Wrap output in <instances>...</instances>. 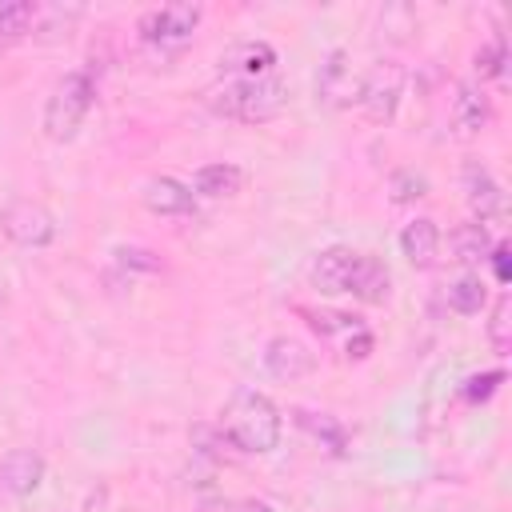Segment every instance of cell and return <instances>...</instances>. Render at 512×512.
<instances>
[{"label": "cell", "instance_id": "obj_1", "mask_svg": "<svg viewBox=\"0 0 512 512\" xmlns=\"http://www.w3.org/2000/svg\"><path fill=\"white\" fill-rule=\"evenodd\" d=\"M220 436L248 456H264L284 436V416L272 404V396L256 388H236L220 408Z\"/></svg>", "mask_w": 512, "mask_h": 512}, {"label": "cell", "instance_id": "obj_2", "mask_svg": "<svg viewBox=\"0 0 512 512\" xmlns=\"http://www.w3.org/2000/svg\"><path fill=\"white\" fill-rule=\"evenodd\" d=\"M284 104H288V84L272 72L224 80L220 88L208 92V108L224 120H236V124H268L284 112Z\"/></svg>", "mask_w": 512, "mask_h": 512}, {"label": "cell", "instance_id": "obj_3", "mask_svg": "<svg viewBox=\"0 0 512 512\" xmlns=\"http://www.w3.org/2000/svg\"><path fill=\"white\" fill-rule=\"evenodd\" d=\"M92 104H96V80H92V72H84V68L64 72V76L52 84V92H48V100H44V112H40L44 136H48L52 144H68V140L80 132V124H84V116L92 112Z\"/></svg>", "mask_w": 512, "mask_h": 512}, {"label": "cell", "instance_id": "obj_4", "mask_svg": "<svg viewBox=\"0 0 512 512\" xmlns=\"http://www.w3.org/2000/svg\"><path fill=\"white\" fill-rule=\"evenodd\" d=\"M200 20H204V8L200 4H160V8H148L136 20V32L152 48H180V44L192 40V32L200 28Z\"/></svg>", "mask_w": 512, "mask_h": 512}, {"label": "cell", "instance_id": "obj_5", "mask_svg": "<svg viewBox=\"0 0 512 512\" xmlns=\"http://www.w3.org/2000/svg\"><path fill=\"white\" fill-rule=\"evenodd\" d=\"M404 100V68L396 60H376L364 76H360V96L356 104L364 108V116L372 124H388L400 112Z\"/></svg>", "mask_w": 512, "mask_h": 512}, {"label": "cell", "instance_id": "obj_6", "mask_svg": "<svg viewBox=\"0 0 512 512\" xmlns=\"http://www.w3.org/2000/svg\"><path fill=\"white\" fill-rule=\"evenodd\" d=\"M312 92H316V104L320 108H352L356 96H360V76L352 68V52L348 48H328L320 68H316V80H312Z\"/></svg>", "mask_w": 512, "mask_h": 512}, {"label": "cell", "instance_id": "obj_7", "mask_svg": "<svg viewBox=\"0 0 512 512\" xmlns=\"http://www.w3.org/2000/svg\"><path fill=\"white\" fill-rule=\"evenodd\" d=\"M460 184H464V200H468L476 224L488 228V224H500V220H504L508 196H504V184L492 176V168H488L484 160H464Z\"/></svg>", "mask_w": 512, "mask_h": 512}, {"label": "cell", "instance_id": "obj_8", "mask_svg": "<svg viewBox=\"0 0 512 512\" xmlns=\"http://www.w3.org/2000/svg\"><path fill=\"white\" fill-rule=\"evenodd\" d=\"M0 232L16 248H48L56 240V216L40 200H12L0 212Z\"/></svg>", "mask_w": 512, "mask_h": 512}, {"label": "cell", "instance_id": "obj_9", "mask_svg": "<svg viewBox=\"0 0 512 512\" xmlns=\"http://www.w3.org/2000/svg\"><path fill=\"white\" fill-rule=\"evenodd\" d=\"M356 264H360V252H356V248H348V244H328V248H320V252L312 256V264H308V284H312L320 296H340V292H348Z\"/></svg>", "mask_w": 512, "mask_h": 512}, {"label": "cell", "instance_id": "obj_10", "mask_svg": "<svg viewBox=\"0 0 512 512\" xmlns=\"http://www.w3.org/2000/svg\"><path fill=\"white\" fill-rule=\"evenodd\" d=\"M260 360H264V372H268V376L288 380V384L316 372V352H312L304 340H296V336H272V340L264 344Z\"/></svg>", "mask_w": 512, "mask_h": 512}, {"label": "cell", "instance_id": "obj_11", "mask_svg": "<svg viewBox=\"0 0 512 512\" xmlns=\"http://www.w3.org/2000/svg\"><path fill=\"white\" fill-rule=\"evenodd\" d=\"M48 476V464L36 448H8L0 460V488L12 496H32Z\"/></svg>", "mask_w": 512, "mask_h": 512}, {"label": "cell", "instance_id": "obj_12", "mask_svg": "<svg viewBox=\"0 0 512 512\" xmlns=\"http://www.w3.org/2000/svg\"><path fill=\"white\" fill-rule=\"evenodd\" d=\"M452 124L464 136H480L492 124V96L476 80H460L452 92Z\"/></svg>", "mask_w": 512, "mask_h": 512}, {"label": "cell", "instance_id": "obj_13", "mask_svg": "<svg viewBox=\"0 0 512 512\" xmlns=\"http://www.w3.org/2000/svg\"><path fill=\"white\" fill-rule=\"evenodd\" d=\"M140 200H144V208H148L152 216H168V220H180V216H192V212H196L192 188H188L184 180H176V176H152V180L144 184Z\"/></svg>", "mask_w": 512, "mask_h": 512}, {"label": "cell", "instance_id": "obj_14", "mask_svg": "<svg viewBox=\"0 0 512 512\" xmlns=\"http://www.w3.org/2000/svg\"><path fill=\"white\" fill-rule=\"evenodd\" d=\"M440 244H444V236H440L432 216H416V220H408L400 228V256L412 268H432L436 256H440Z\"/></svg>", "mask_w": 512, "mask_h": 512}, {"label": "cell", "instance_id": "obj_15", "mask_svg": "<svg viewBox=\"0 0 512 512\" xmlns=\"http://www.w3.org/2000/svg\"><path fill=\"white\" fill-rule=\"evenodd\" d=\"M192 196L196 200H228L244 188V168L232 164V160H216V164H204L192 172Z\"/></svg>", "mask_w": 512, "mask_h": 512}, {"label": "cell", "instance_id": "obj_16", "mask_svg": "<svg viewBox=\"0 0 512 512\" xmlns=\"http://www.w3.org/2000/svg\"><path fill=\"white\" fill-rule=\"evenodd\" d=\"M276 64V48L268 40H240L220 56V72H228L232 80L240 76H268Z\"/></svg>", "mask_w": 512, "mask_h": 512}, {"label": "cell", "instance_id": "obj_17", "mask_svg": "<svg viewBox=\"0 0 512 512\" xmlns=\"http://www.w3.org/2000/svg\"><path fill=\"white\" fill-rule=\"evenodd\" d=\"M348 292H352L360 304H384V300L392 296V268H388L380 256L360 252V264H356V272H352Z\"/></svg>", "mask_w": 512, "mask_h": 512}, {"label": "cell", "instance_id": "obj_18", "mask_svg": "<svg viewBox=\"0 0 512 512\" xmlns=\"http://www.w3.org/2000/svg\"><path fill=\"white\" fill-rule=\"evenodd\" d=\"M492 232L484 228V224H476V220H464V224H456L452 232H448V248H452V260L456 264H464L468 272L472 268H480L484 260H488V252H492Z\"/></svg>", "mask_w": 512, "mask_h": 512}, {"label": "cell", "instance_id": "obj_19", "mask_svg": "<svg viewBox=\"0 0 512 512\" xmlns=\"http://www.w3.org/2000/svg\"><path fill=\"white\" fill-rule=\"evenodd\" d=\"M296 416V424H300V432H308L324 452H332V456H344V448H348V428L332 416V412H312V408H296L292 412Z\"/></svg>", "mask_w": 512, "mask_h": 512}, {"label": "cell", "instance_id": "obj_20", "mask_svg": "<svg viewBox=\"0 0 512 512\" xmlns=\"http://www.w3.org/2000/svg\"><path fill=\"white\" fill-rule=\"evenodd\" d=\"M444 300H448V308H452L456 316H476V312H484V304H488V284H484L480 272H460L456 280H448Z\"/></svg>", "mask_w": 512, "mask_h": 512}, {"label": "cell", "instance_id": "obj_21", "mask_svg": "<svg viewBox=\"0 0 512 512\" xmlns=\"http://www.w3.org/2000/svg\"><path fill=\"white\" fill-rule=\"evenodd\" d=\"M472 80L476 84H504V76H508V40L496 32V36H488L480 48H476V56H472Z\"/></svg>", "mask_w": 512, "mask_h": 512}, {"label": "cell", "instance_id": "obj_22", "mask_svg": "<svg viewBox=\"0 0 512 512\" xmlns=\"http://www.w3.org/2000/svg\"><path fill=\"white\" fill-rule=\"evenodd\" d=\"M36 20H40V8L32 0H8V4H0V48L24 40L36 28Z\"/></svg>", "mask_w": 512, "mask_h": 512}, {"label": "cell", "instance_id": "obj_23", "mask_svg": "<svg viewBox=\"0 0 512 512\" xmlns=\"http://www.w3.org/2000/svg\"><path fill=\"white\" fill-rule=\"evenodd\" d=\"M488 344H492V352H496L500 360H504L508 348H512V300H508V292H500L496 304H492V316H488Z\"/></svg>", "mask_w": 512, "mask_h": 512}, {"label": "cell", "instance_id": "obj_24", "mask_svg": "<svg viewBox=\"0 0 512 512\" xmlns=\"http://www.w3.org/2000/svg\"><path fill=\"white\" fill-rule=\"evenodd\" d=\"M504 368H488V372H472L468 380H464V388H460V396L468 400V404H484V400H492L496 392H500V384H504Z\"/></svg>", "mask_w": 512, "mask_h": 512}, {"label": "cell", "instance_id": "obj_25", "mask_svg": "<svg viewBox=\"0 0 512 512\" xmlns=\"http://www.w3.org/2000/svg\"><path fill=\"white\" fill-rule=\"evenodd\" d=\"M388 188H392V200L396 204H412V200L428 196V176L416 172V168H400V172H392Z\"/></svg>", "mask_w": 512, "mask_h": 512}, {"label": "cell", "instance_id": "obj_26", "mask_svg": "<svg viewBox=\"0 0 512 512\" xmlns=\"http://www.w3.org/2000/svg\"><path fill=\"white\" fill-rule=\"evenodd\" d=\"M116 264L140 268V272H156V268H160V260H156L152 252H144V248H116Z\"/></svg>", "mask_w": 512, "mask_h": 512}, {"label": "cell", "instance_id": "obj_27", "mask_svg": "<svg viewBox=\"0 0 512 512\" xmlns=\"http://www.w3.org/2000/svg\"><path fill=\"white\" fill-rule=\"evenodd\" d=\"M484 264H492V276H496V284H508V276H512V272H508V244H500V240H496Z\"/></svg>", "mask_w": 512, "mask_h": 512}, {"label": "cell", "instance_id": "obj_28", "mask_svg": "<svg viewBox=\"0 0 512 512\" xmlns=\"http://www.w3.org/2000/svg\"><path fill=\"white\" fill-rule=\"evenodd\" d=\"M232 512H272V504L268 500H240Z\"/></svg>", "mask_w": 512, "mask_h": 512}]
</instances>
